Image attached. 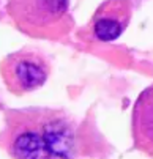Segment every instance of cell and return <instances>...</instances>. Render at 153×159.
I'll return each instance as SVG.
<instances>
[{
    "label": "cell",
    "mask_w": 153,
    "mask_h": 159,
    "mask_svg": "<svg viewBox=\"0 0 153 159\" xmlns=\"http://www.w3.org/2000/svg\"><path fill=\"white\" fill-rule=\"evenodd\" d=\"M3 147L13 159H76V121L57 109L10 110L5 117Z\"/></svg>",
    "instance_id": "obj_1"
},
{
    "label": "cell",
    "mask_w": 153,
    "mask_h": 159,
    "mask_svg": "<svg viewBox=\"0 0 153 159\" xmlns=\"http://www.w3.org/2000/svg\"><path fill=\"white\" fill-rule=\"evenodd\" d=\"M7 13L19 32L38 39H62L74 27L70 0H7Z\"/></svg>",
    "instance_id": "obj_2"
},
{
    "label": "cell",
    "mask_w": 153,
    "mask_h": 159,
    "mask_svg": "<svg viewBox=\"0 0 153 159\" xmlns=\"http://www.w3.org/2000/svg\"><path fill=\"white\" fill-rule=\"evenodd\" d=\"M51 71L49 58L36 48H24L0 61V76L13 95H26L41 88L48 82Z\"/></svg>",
    "instance_id": "obj_3"
},
{
    "label": "cell",
    "mask_w": 153,
    "mask_h": 159,
    "mask_svg": "<svg viewBox=\"0 0 153 159\" xmlns=\"http://www.w3.org/2000/svg\"><path fill=\"white\" fill-rule=\"evenodd\" d=\"M133 16V0H104L90 19V33L101 43L123 35Z\"/></svg>",
    "instance_id": "obj_4"
},
{
    "label": "cell",
    "mask_w": 153,
    "mask_h": 159,
    "mask_svg": "<svg viewBox=\"0 0 153 159\" xmlns=\"http://www.w3.org/2000/svg\"><path fill=\"white\" fill-rule=\"evenodd\" d=\"M131 135L136 150L153 157V84L142 90L133 104Z\"/></svg>",
    "instance_id": "obj_5"
}]
</instances>
